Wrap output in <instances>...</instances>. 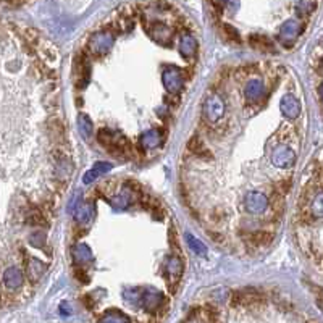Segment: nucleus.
Wrapping results in <instances>:
<instances>
[{"label":"nucleus","instance_id":"f257e3e1","mask_svg":"<svg viewBox=\"0 0 323 323\" xmlns=\"http://www.w3.org/2000/svg\"><path fill=\"white\" fill-rule=\"evenodd\" d=\"M99 142L112 154L125 155L129 152V141L123 136L120 131H113V129L102 128L97 134Z\"/></svg>","mask_w":323,"mask_h":323},{"label":"nucleus","instance_id":"f03ea898","mask_svg":"<svg viewBox=\"0 0 323 323\" xmlns=\"http://www.w3.org/2000/svg\"><path fill=\"white\" fill-rule=\"evenodd\" d=\"M225 110H226L225 100L220 94H210L204 102V116L210 123H215L220 118H223Z\"/></svg>","mask_w":323,"mask_h":323},{"label":"nucleus","instance_id":"7ed1b4c3","mask_svg":"<svg viewBox=\"0 0 323 323\" xmlns=\"http://www.w3.org/2000/svg\"><path fill=\"white\" fill-rule=\"evenodd\" d=\"M162 82H163V87L170 94H178L183 89L184 74L178 66H168L162 73Z\"/></svg>","mask_w":323,"mask_h":323},{"label":"nucleus","instance_id":"20e7f679","mask_svg":"<svg viewBox=\"0 0 323 323\" xmlns=\"http://www.w3.org/2000/svg\"><path fill=\"white\" fill-rule=\"evenodd\" d=\"M301 31H302V26L298 19H288L280 27V34H278L280 42L285 47H291L298 40Z\"/></svg>","mask_w":323,"mask_h":323},{"label":"nucleus","instance_id":"39448f33","mask_svg":"<svg viewBox=\"0 0 323 323\" xmlns=\"http://www.w3.org/2000/svg\"><path fill=\"white\" fill-rule=\"evenodd\" d=\"M113 40H115L113 32H110V31H99V32H95L94 36L91 37L89 47H91V50H92L94 55H104V53H107L110 49H112Z\"/></svg>","mask_w":323,"mask_h":323},{"label":"nucleus","instance_id":"423d86ee","mask_svg":"<svg viewBox=\"0 0 323 323\" xmlns=\"http://www.w3.org/2000/svg\"><path fill=\"white\" fill-rule=\"evenodd\" d=\"M244 207L252 215L264 214V212L267 210V207H269V199H267V196L262 194V192L252 191L244 199Z\"/></svg>","mask_w":323,"mask_h":323},{"label":"nucleus","instance_id":"0eeeda50","mask_svg":"<svg viewBox=\"0 0 323 323\" xmlns=\"http://www.w3.org/2000/svg\"><path fill=\"white\" fill-rule=\"evenodd\" d=\"M296 162V152L290 146H278L272 152V163L278 168H290Z\"/></svg>","mask_w":323,"mask_h":323},{"label":"nucleus","instance_id":"6e6552de","mask_svg":"<svg viewBox=\"0 0 323 323\" xmlns=\"http://www.w3.org/2000/svg\"><path fill=\"white\" fill-rule=\"evenodd\" d=\"M162 302H163V294L159 290H154V288H146V290H142L139 306L146 312H155L157 309L162 306Z\"/></svg>","mask_w":323,"mask_h":323},{"label":"nucleus","instance_id":"1a4fd4ad","mask_svg":"<svg viewBox=\"0 0 323 323\" xmlns=\"http://www.w3.org/2000/svg\"><path fill=\"white\" fill-rule=\"evenodd\" d=\"M244 95L246 99L251 102V104H256L260 99L265 95V84L262 79L259 78H254L247 81V84L244 87Z\"/></svg>","mask_w":323,"mask_h":323},{"label":"nucleus","instance_id":"9d476101","mask_svg":"<svg viewBox=\"0 0 323 323\" xmlns=\"http://www.w3.org/2000/svg\"><path fill=\"white\" fill-rule=\"evenodd\" d=\"M280 108H281V113H283L286 118L294 120V118H298L301 113V102L294 97L293 94H286L283 95V99L280 102Z\"/></svg>","mask_w":323,"mask_h":323},{"label":"nucleus","instance_id":"9b49d317","mask_svg":"<svg viewBox=\"0 0 323 323\" xmlns=\"http://www.w3.org/2000/svg\"><path fill=\"white\" fill-rule=\"evenodd\" d=\"M73 214H74V220L78 223H91V220L94 217V204L91 202H84L82 199H78V205L73 209Z\"/></svg>","mask_w":323,"mask_h":323},{"label":"nucleus","instance_id":"f8f14e48","mask_svg":"<svg viewBox=\"0 0 323 323\" xmlns=\"http://www.w3.org/2000/svg\"><path fill=\"white\" fill-rule=\"evenodd\" d=\"M165 270H167V281H170L171 285H176L178 280L181 278L183 273V262L180 257L171 256L165 262Z\"/></svg>","mask_w":323,"mask_h":323},{"label":"nucleus","instance_id":"ddd939ff","mask_svg":"<svg viewBox=\"0 0 323 323\" xmlns=\"http://www.w3.org/2000/svg\"><path fill=\"white\" fill-rule=\"evenodd\" d=\"M136 192L131 189V188H123L118 194L115 196V199L112 201V205L115 209H118V210H123V209H128L129 205H133L136 202Z\"/></svg>","mask_w":323,"mask_h":323},{"label":"nucleus","instance_id":"4468645a","mask_svg":"<svg viewBox=\"0 0 323 323\" xmlns=\"http://www.w3.org/2000/svg\"><path fill=\"white\" fill-rule=\"evenodd\" d=\"M162 142H163V134L159 129H149V131H146L139 137V146L146 150L159 147Z\"/></svg>","mask_w":323,"mask_h":323},{"label":"nucleus","instance_id":"2eb2a0df","mask_svg":"<svg viewBox=\"0 0 323 323\" xmlns=\"http://www.w3.org/2000/svg\"><path fill=\"white\" fill-rule=\"evenodd\" d=\"M3 285L6 290H18L23 285V273L16 267H10L3 273Z\"/></svg>","mask_w":323,"mask_h":323},{"label":"nucleus","instance_id":"dca6fc26","mask_svg":"<svg viewBox=\"0 0 323 323\" xmlns=\"http://www.w3.org/2000/svg\"><path fill=\"white\" fill-rule=\"evenodd\" d=\"M196 50H197V40H196V37L192 36V34H189V32L183 34L181 40H180V53L186 60H189V58H192L196 55Z\"/></svg>","mask_w":323,"mask_h":323},{"label":"nucleus","instance_id":"f3484780","mask_svg":"<svg viewBox=\"0 0 323 323\" xmlns=\"http://www.w3.org/2000/svg\"><path fill=\"white\" fill-rule=\"evenodd\" d=\"M47 270V265L42 262V260H37V259H29L27 260V265H26V275L32 283L39 281V278L42 277Z\"/></svg>","mask_w":323,"mask_h":323},{"label":"nucleus","instance_id":"a211bd4d","mask_svg":"<svg viewBox=\"0 0 323 323\" xmlns=\"http://www.w3.org/2000/svg\"><path fill=\"white\" fill-rule=\"evenodd\" d=\"M73 259L81 265L92 262V252H91V249H89V246H86V244L74 246L73 247Z\"/></svg>","mask_w":323,"mask_h":323},{"label":"nucleus","instance_id":"6ab92c4d","mask_svg":"<svg viewBox=\"0 0 323 323\" xmlns=\"http://www.w3.org/2000/svg\"><path fill=\"white\" fill-rule=\"evenodd\" d=\"M189 150L191 152H194L197 157H202V159H210L212 154L209 152V149L204 146V142L199 139V137H192V139L189 141Z\"/></svg>","mask_w":323,"mask_h":323},{"label":"nucleus","instance_id":"aec40b11","mask_svg":"<svg viewBox=\"0 0 323 323\" xmlns=\"http://www.w3.org/2000/svg\"><path fill=\"white\" fill-rule=\"evenodd\" d=\"M186 243L191 247V251L197 254V256H207V247H205V244L201 241V239L192 236L191 233H186Z\"/></svg>","mask_w":323,"mask_h":323},{"label":"nucleus","instance_id":"412c9836","mask_svg":"<svg viewBox=\"0 0 323 323\" xmlns=\"http://www.w3.org/2000/svg\"><path fill=\"white\" fill-rule=\"evenodd\" d=\"M78 71H79V87H84L89 82V79H91V66H89L84 57H81L78 61Z\"/></svg>","mask_w":323,"mask_h":323},{"label":"nucleus","instance_id":"4be33fe9","mask_svg":"<svg viewBox=\"0 0 323 323\" xmlns=\"http://www.w3.org/2000/svg\"><path fill=\"white\" fill-rule=\"evenodd\" d=\"M78 129H79L81 136L86 137V139H89V137L92 136V121L87 115L84 113L78 115Z\"/></svg>","mask_w":323,"mask_h":323},{"label":"nucleus","instance_id":"5701e85b","mask_svg":"<svg viewBox=\"0 0 323 323\" xmlns=\"http://www.w3.org/2000/svg\"><path fill=\"white\" fill-rule=\"evenodd\" d=\"M251 44L256 47V49L262 50V52H273L275 50L272 40H269L264 36H251Z\"/></svg>","mask_w":323,"mask_h":323},{"label":"nucleus","instance_id":"b1692460","mask_svg":"<svg viewBox=\"0 0 323 323\" xmlns=\"http://www.w3.org/2000/svg\"><path fill=\"white\" fill-rule=\"evenodd\" d=\"M100 322L104 323H120V322H129V317L123 315L120 311H108L105 315H102Z\"/></svg>","mask_w":323,"mask_h":323},{"label":"nucleus","instance_id":"393cba45","mask_svg":"<svg viewBox=\"0 0 323 323\" xmlns=\"http://www.w3.org/2000/svg\"><path fill=\"white\" fill-rule=\"evenodd\" d=\"M154 31H150V34L154 36V39L157 40H167L170 39V31H168V26H165L162 23H154Z\"/></svg>","mask_w":323,"mask_h":323},{"label":"nucleus","instance_id":"a878e982","mask_svg":"<svg viewBox=\"0 0 323 323\" xmlns=\"http://www.w3.org/2000/svg\"><path fill=\"white\" fill-rule=\"evenodd\" d=\"M296 8L299 15H309L315 8V2L314 0H299Z\"/></svg>","mask_w":323,"mask_h":323},{"label":"nucleus","instance_id":"bb28decb","mask_svg":"<svg viewBox=\"0 0 323 323\" xmlns=\"http://www.w3.org/2000/svg\"><path fill=\"white\" fill-rule=\"evenodd\" d=\"M247 239H249V241L252 243V246H256V247H257V246L265 244V243L270 239V236L267 235V233H251L249 238H247Z\"/></svg>","mask_w":323,"mask_h":323},{"label":"nucleus","instance_id":"cd10ccee","mask_svg":"<svg viewBox=\"0 0 323 323\" xmlns=\"http://www.w3.org/2000/svg\"><path fill=\"white\" fill-rule=\"evenodd\" d=\"M223 31H225V34H226V39L231 40V42H233V40H235V42H238V44L241 42V36H239V32H238L233 26L225 24V26H223Z\"/></svg>","mask_w":323,"mask_h":323},{"label":"nucleus","instance_id":"c85d7f7f","mask_svg":"<svg viewBox=\"0 0 323 323\" xmlns=\"http://www.w3.org/2000/svg\"><path fill=\"white\" fill-rule=\"evenodd\" d=\"M29 244L34 247H44L45 246V235L44 233H34V235L29 236Z\"/></svg>","mask_w":323,"mask_h":323},{"label":"nucleus","instance_id":"c756f323","mask_svg":"<svg viewBox=\"0 0 323 323\" xmlns=\"http://www.w3.org/2000/svg\"><path fill=\"white\" fill-rule=\"evenodd\" d=\"M99 176H100V173L92 167L91 170H87V171H86L84 176H82V183H84V184H91V183H94L95 180H97Z\"/></svg>","mask_w":323,"mask_h":323},{"label":"nucleus","instance_id":"7c9ffc66","mask_svg":"<svg viewBox=\"0 0 323 323\" xmlns=\"http://www.w3.org/2000/svg\"><path fill=\"white\" fill-rule=\"evenodd\" d=\"M92 167L99 171L100 175H104V173H107V171H110L113 167H112V163H108V162H95Z\"/></svg>","mask_w":323,"mask_h":323},{"label":"nucleus","instance_id":"2f4dec72","mask_svg":"<svg viewBox=\"0 0 323 323\" xmlns=\"http://www.w3.org/2000/svg\"><path fill=\"white\" fill-rule=\"evenodd\" d=\"M58 311L61 315H70L73 312V309H71V304L70 302H61L60 307H58Z\"/></svg>","mask_w":323,"mask_h":323},{"label":"nucleus","instance_id":"473e14b6","mask_svg":"<svg viewBox=\"0 0 323 323\" xmlns=\"http://www.w3.org/2000/svg\"><path fill=\"white\" fill-rule=\"evenodd\" d=\"M39 220H42V217H40L39 212H34V214L27 215V222H29L31 225H36V223H39Z\"/></svg>","mask_w":323,"mask_h":323},{"label":"nucleus","instance_id":"72a5a7b5","mask_svg":"<svg viewBox=\"0 0 323 323\" xmlns=\"http://www.w3.org/2000/svg\"><path fill=\"white\" fill-rule=\"evenodd\" d=\"M319 94H320V99H322V102H323V82H322L320 87H319Z\"/></svg>","mask_w":323,"mask_h":323},{"label":"nucleus","instance_id":"f704fd0d","mask_svg":"<svg viewBox=\"0 0 323 323\" xmlns=\"http://www.w3.org/2000/svg\"><path fill=\"white\" fill-rule=\"evenodd\" d=\"M223 2H228V0H223Z\"/></svg>","mask_w":323,"mask_h":323}]
</instances>
